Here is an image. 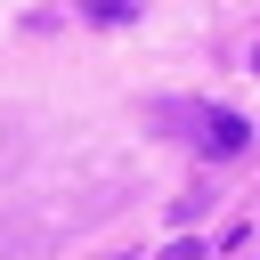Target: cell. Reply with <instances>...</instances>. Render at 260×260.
<instances>
[{
	"instance_id": "6da1fadb",
	"label": "cell",
	"mask_w": 260,
	"mask_h": 260,
	"mask_svg": "<svg viewBox=\"0 0 260 260\" xmlns=\"http://www.w3.org/2000/svg\"><path fill=\"white\" fill-rule=\"evenodd\" d=\"M171 114L195 122V146H203V154H244V138H252L244 114H219V106H171Z\"/></svg>"
},
{
	"instance_id": "7a4b0ae2",
	"label": "cell",
	"mask_w": 260,
	"mask_h": 260,
	"mask_svg": "<svg viewBox=\"0 0 260 260\" xmlns=\"http://www.w3.org/2000/svg\"><path fill=\"white\" fill-rule=\"evenodd\" d=\"M138 0H89V16H130Z\"/></svg>"
},
{
	"instance_id": "3957f363",
	"label": "cell",
	"mask_w": 260,
	"mask_h": 260,
	"mask_svg": "<svg viewBox=\"0 0 260 260\" xmlns=\"http://www.w3.org/2000/svg\"><path fill=\"white\" fill-rule=\"evenodd\" d=\"M252 73H260V49H252Z\"/></svg>"
}]
</instances>
